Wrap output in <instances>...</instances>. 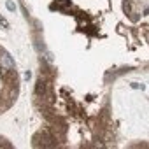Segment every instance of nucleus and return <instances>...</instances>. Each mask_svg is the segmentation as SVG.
Listing matches in <instances>:
<instances>
[{"mask_svg": "<svg viewBox=\"0 0 149 149\" xmlns=\"http://www.w3.org/2000/svg\"><path fill=\"white\" fill-rule=\"evenodd\" d=\"M132 88H133V90H144V84H139V83H133V84H132Z\"/></svg>", "mask_w": 149, "mask_h": 149, "instance_id": "obj_4", "label": "nucleus"}, {"mask_svg": "<svg viewBox=\"0 0 149 149\" xmlns=\"http://www.w3.org/2000/svg\"><path fill=\"white\" fill-rule=\"evenodd\" d=\"M2 79L9 88L18 86V72L14 68H2Z\"/></svg>", "mask_w": 149, "mask_h": 149, "instance_id": "obj_1", "label": "nucleus"}, {"mask_svg": "<svg viewBox=\"0 0 149 149\" xmlns=\"http://www.w3.org/2000/svg\"><path fill=\"white\" fill-rule=\"evenodd\" d=\"M0 26H2V23H0Z\"/></svg>", "mask_w": 149, "mask_h": 149, "instance_id": "obj_6", "label": "nucleus"}, {"mask_svg": "<svg viewBox=\"0 0 149 149\" xmlns=\"http://www.w3.org/2000/svg\"><path fill=\"white\" fill-rule=\"evenodd\" d=\"M2 65H4V67H7V68H14V61H13L11 54L4 53V60H2Z\"/></svg>", "mask_w": 149, "mask_h": 149, "instance_id": "obj_3", "label": "nucleus"}, {"mask_svg": "<svg viewBox=\"0 0 149 149\" xmlns=\"http://www.w3.org/2000/svg\"><path fill=\"white\" fill-rule=\"evenodd\" d=\"M7 9H9V11H16V7H14L13 2H7Z\"/></svg>", "mask_w": 149, "mask_h": 149, "instance_id": "obj_5", "label": "nucleus"}, {"mask_svg": "<svg viewBox=\"0 0 149 149\" xmlns=\"http://www.w3.org/2000/svg\"><path fill=\"white\" fill-rule=\"evenodd\" d=\"M47 91V86H46V83L42 81V79H39L37 81V88H35V93H37V97H44V93Z\"/></svg>", "mask_w": 149, "mask_h": 149, "instance_id": "obj_2", "label": "nucleus"}]
</instances>
